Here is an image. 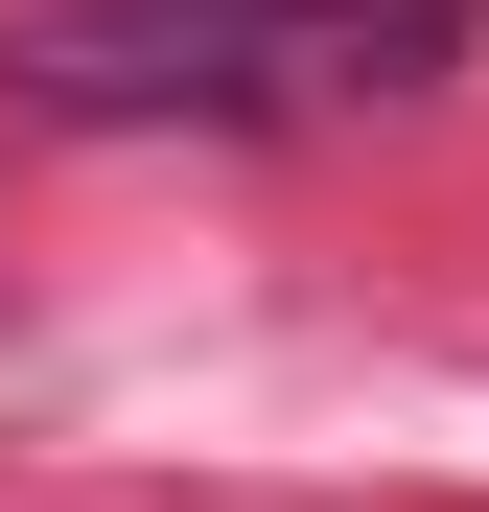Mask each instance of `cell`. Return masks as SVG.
<instances>
[{
  "instance_id": "1",
  "label": "cell",
  "mask_w": 489,
  "mask_h": 512,
  "mask_svg": "<svg viewBox=\"0 0 489 512\" xmlns=\"http://www.w3.org/2000/svg\"><path fill=\"white\" fill-rule=\"evenodd\" d=\"M443 47H466V0H47L0 70L70 140H280V117L443 94Z\"/></svg>"
}]
</instances>
